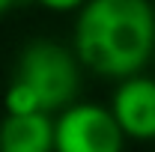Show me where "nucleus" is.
I'll use <instances>...</instances> for the list:
<instances>
[{
    "mask_svg": "<svg viewBox=\"0 0 155 152\" xmlns=\"http://www.w3.org/2000/svg\"><path fill=\"white\" fill-rule=\"evenodd\" d=\"M110 114L119 122L125 140H155V78L134 75L119 81L110 98Z\"/></svg>",
    "mask_w": 155,
    "mask_h": 152,
    "instance_id": "nucleus-4",
    "label": "nucleus"
},
{
    "mask_svg": "<svg viewBox=\"0 0 155 152\" xmlns=\"http://www.w3.org/2000/svg\"><path fill=\"white\" fill-rule=\"evenodd\" d=\"M125 134L110 107L75 101L54 119V152H122Z\"/></svg>",
    "mask_w": 155,
    "mask_h": 152,
    "instance_id": "nucleus-3",
    "label": "nucleus"
},
{
    "mask_svg": "<svg viewBox=\"0 0 155 152\" xmlns=\"http://www.w3.org/2000/svg\"><path fill=\"white\" fill-rule=\"evenodd\" d=\"M0 152H54V119L51 114L3 116L0 119Z\"/></svg>",
    "mask_w": 155,
    "mask_h": 152,
    "instance_id": "nucleus-5",
    "label": "nucleus"
},
{
    "mask_svg": "<svg viewBox=\"0 0 155 152\" xmlns=\"http://www.w3.org/2000/svg\"><path fill=\"white\" fill-rule=\"evenodd\" d=\"M36 3L51 9V12H81L90 0H36Z\"/></svg>",
    "mask_w": 155,
    "mask_h": 152,
    "instance_id": "nucleus-6",
    "label": "nucleus"
},
{
    "mask_svg": "<svg viewBox=\"0 0 155 152\" xmlns=\"http://www.w3.org/2000/svg\"><path fill=\"white\" fill-rule=\"evenodd\" d=\"M12 81L33 90L45 114H63L75 104L81 90V60L75 48L51 39H33L21 48Z\"/></svg>",
    "mask_w": 155,
    "mask_h": 152,
    "instance_id": "nucleus-2",
    "label": "nucleus"
},
{
    "mask_svg": "<svg viewBox=\"0 0 155 152\" xmlns=\"http://www.w3.org/2000/svg\"><path fill=\"white\" fill-rule=\"evenodd\" d=\"M15 3H18V0H0V15H3V12H9Z\"/></svg>",
    "mask_w": 155,
    "mask_h": 152,
    "instance_id": "nucleus-7",
    "label": "nucleus"
},
{
    "mask_svg": "<svg viewBox=\"0 0 155 152\" xmlns=\"http://www.w3.org/2000/svg\"><path fill=\"white\" fill-rule=\"evenodd\" d=\"M72 48L84 69L101 78L143 75L155 54V9L149 0H90L75 18Z\"/></svg>",
    "mask_w": 155,
    "mask_h": 152,
    "instance_id": "nucleus-1",
    "label": "nucleus"
}]
</instances>
